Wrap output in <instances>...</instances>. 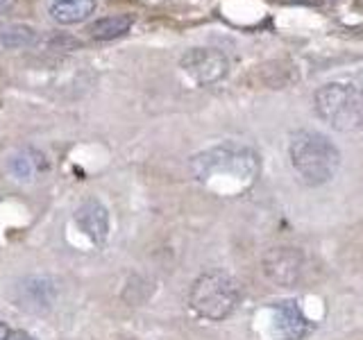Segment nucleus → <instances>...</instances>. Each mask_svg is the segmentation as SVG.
<instances>
[{"label": "nucleus", "mask_w": 363, "mask_h": 340, "mask_svg": "<svg viewBox=\"0 0 363 340\" xmlns=\"http://www.w3.org/2000/svg\"><path fill=\"white\" fill-rule=\"evenodd\" d=\"M289 157L293 170L309 186L332 181L340 168V150L334 141L313 130H300L291 136Z\"/></svg>", "instance_id": "1"}, {"label": "nucleus", "mask_w": 363, "mask_h": 340, "mask_svg": "<svg viewBox=\"0 0 363 340\" xmlns=\"http://www.w3.org/2000/svg\"><path fill=\"white\" fill-rule=\"evenodd\" d=\"M259 157L252 147L241 143H220L209 150H202L191 157V173L200 181H209L213 177H232L250 184L259 175Z\"/></svg>", "instance_id": "2"}, {"label": "nucleus", "mask_w": 363, "mask_h": 340, "mask_svg": "<svg viewBox=\"0 0 363 340\" xmlns=\"http://www.w3.org/2000/svg\"><path fill=\"white\" fill-rule=\"evenodd\" d=\"M238 302H241V286L234 277L220 270L200 275L193 281L189 293L191 309L211 322H220L230 317L236 311Z\"/></svg>", "instance_id": "3"}, {"label": "nucleus", "mask_w": 363, "mask_h": 340, "mask_svg": "<svg viewBox=\"0 0 363 340\" xmlns=\"http://www.w3.org/2000/svg\"><path fill=\"white\" fill-rule=\"evenodd\" d=\"M313 105L318 116L336 132H354L363 125V91L352 84L332 82L320 86Z\"/></svg>", "instance_id": "4"}, {"label": "nucleus", "mask_w": 363, "mask_h": 340, "mask_svg": "<svg viewBox=\"0 0 363 340\" xmlns=\"http://www.w3.org/2000/svg\"><path fill=\"white\" fill-rule=\"evenodd\" d=\"M57 298H60V286L52 277L45 275H32L23 277L16 286V302L21 309L30 313H45L50 311Z\"/></svg>", "instance_id": "5"}, {"label": "nucleus", "mask_w": 363, "mask_h": 340, "mask_svg": "<svg viewBox=\"0 0 363 340\" xmlns=\"http://www.w3.org/2000/svg\"><path fill=\"white\" fill-rule=\"evenodd\" d=\"M182 71L196 79L198 84H213L225 77L230 62L227 57L213 48H193L182 57Z\"/></svg>", "instance_id": "6"}, {"label": "nucleus", "mask_w": 363, "mask_h": 340, "mask_svg": "<svg viewBox=\"0 0 363 340\" xmlns=\"http://www.w3.org/2000/svg\"><path fill=\"white\" fill-rule=\"evenodd\" d=\"M304 254L295 247H275L264 259V275L279 283V286H293L302 277Z\"/></svg>", "instance_id": "7"}, {"label": "nucleus", "mask_w": 363, "mask_h": 340, "mask_svg": "<svg viewBox=\"0 0 363 340\" xmlns=\"http://www.w3.org/2000/svg\"><path fill=\"white\" fill-rule=\"evenodd\" d=\"M272 332L281 340H302L311 332V322L298 306L295 300H281L270 306Z\"/></svg>", "instance_id": "8"}, {"label": "nucleus", "mask_w": 363, "mask_h": 340, "mask_svg": "<svg viewBox=\"0 0 363 340\" xmlns=\"http://www.w3.org/2000/svg\"><path fill=\"white\" fill-rule=\"evenodd\" d=\"M75 225L96 245L105 243L109 236V211L98 198H89L75 211Z\"/></svg>", "instance_id": "9"}, {"label": "nucleus", "mask_w": 363, "mask_h": 340, "mask_svg": "<svg viewBox=\"0 0 363 340\" xmlns=\"http://www.w3.org/2000/svg\"><path fill=\"white\" fill-rule=\"evenodd\" d=\"M132 23H134V18L130 14H113V16L94 21L86 28V32H89V37L96 41H111V39L123 37V34H128Z\"/></svg>", "instance_id": "10"}, {"label": "nucleus", "mask_w": 363, "mask_h": 340, "mask_svg": "<svg viewBox=\"0 0 363 340\" xmlns=\"http://www.w3.org/2000/svg\"><path fill=\"white\" fill-rule=\"evenodd\" d=\"M96 11V0H66V3H55L50 7V16L60 26H75V23L86 21Z\"/></svg>", "instance_id": "11"}, {"label": "nucleus", "mask_w": 363, "mask_h": 340, "mask_svg": "<svg viewBox=\"0 0 363 340\" xmlns=\"http://www.w3.org/2000/svg\"><path fill=\"white\" fill-rule=\"evenodd\" d=\"M34 41H37V32L30 26H23V23H11V26L0 28V45H5L9 50L26 48Z\"/></svg>", "instance_id": "12"}, {"label": "nucleus", "mask_w": 363, "mask_h": 340, "mask_svg": "<svg viewBox=\"0 0 363 340\" xmlns=\"http://www.w3.org/2000/svg\"><path fill=\"white\" fill-rule=\"evenodd\" d=\"M7 168L14 179L18 181H32L34 173H37V162L30 157V152H14L9 157Z\"/></svg>", "instance_id": "13"}, {"label": "nucleus", "mask_w": 363, "mask_h": 340, "mask_svg": "<svg viewBox=\"0 0 363 340\" xmlns=\"http://www.w3.org/2000/svg\"><path fill=\"white\" fill-rule=\"evenodd\" d=\"M82 45V41H77L68 34H50L48 37V48L50 50H75Z\"/></svg>", "instance_id": "14"}, {"label": "nucleus", "mask_w": 363, "mask_h": 340, "mask_svg": "<svg viewBox=\"0 0 363 340\" xmlns=\"http://www.w3.org/2000/svg\"><path fill=\"white\" fill-rule=\"evenodd\" d=\"M7 340H37V338H34L32 334H28V332H11Z\"/></svg>", "instance_id": "15"}, {"label": "nucleus", "mask_w": 363, "mask_h": 340, "mask_svg": "<svg viewBox=\"0 0 363 340\" xmlns=\"http://www.w3.org/2000/svg\"><path fill=\"white\" fill-rule=\"evenodd\" d=\"M9 334H11V332H9V327H7L5 322H0V340H7Z\"/></svg>", "instance_id": "16"}, {"label": "nucleus", "mask_w": 363, "mask_h": 340, "mask_svg": "<svg viewBox=\"0 0 363 340\" xmlns=\"http://www.w3.org/2000/svg\"><path fill=\"white\" fill-rule=\"evenodd\" d=\"M14 7V0H0V11H7Z\"/></svg>", "instance_id": "17"}, {"label": "nucleus", "mask_w": 363, "mask_h": 340, "mask_svg": "<svg viewBox=\"0 0 363 340\" xmlns=\"http://www.w3.org/2000/svg\"><path fill=\"white\" fill-rule=\"evenodd\" d=\"M55 3H66V0H55Z\"/></svg>", "instance_id": "18"}]
</instances>
